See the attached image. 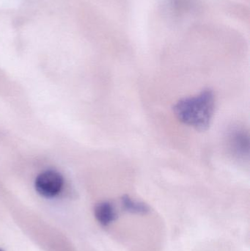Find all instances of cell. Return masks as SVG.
Masks as SVG:
<instances>
[{"label": "cell", "instance_id": "obj_4", "mask_svg": "<svg viewBox=\"0 0 250 251\" xmlns=\"http://www.w3.org/2000/svg\"><path fill=\"white\" fill-rule=\"evenodd\" d=\"M95 217L100 224L107 226L115 221L117 218L115 209L113 203L110 201H102L95 206Z\"/></svg>", "mask_w": 250, "mask_h": 251}, {"label": "cell", "instance_id": "obj_5", "mask_svg": "<svg viewBox=\"0 0 250 251\" xmlns=\"http://www.w3.org/2000/svg\"><path fill=\"white\" fill-rule=\"evenodd\" d=\"M122 205L126 212L137 215H146L150 212V208L148 205L142 202L136 201L131 199L129 196H123L121 199Z\"/></svg>", "mask_w": 250, "mask_h": 251}, {"label": "cell", "instance_id": "obj_6", "mask_svg": "<svg viewBox=\"0 0 250 251\" xmlns=\"http://www.w3.org/2000/svg\"><path fill=\"white\" fill-rule=\"evenodd\" d=\"M0 251H1V249H0Z\"/></svg>", "mask_w": 250, "mask_h": 251}, {"label": "cell", "instance_id": "obj_1", "mask_svg": "<svg viewBox=\"0 0 250 251\" xmlns=\"http://www.w3.org/2000/svg\"><path fill=\"white\" fill-rule=\"evenodd\" d=\"M215 110V95L205 89L193 97L179 100L173 107L177 119L183 125L198 131H206L211 125Z\"/></svg>", "mask_w": 250, "mask_h": 251}, {"label": "cell", "instance_id": "obj_2", "mask_svg": "<svg viewBox=\"0 0 250 251\" xmlns=\"http://www.w3.org/2000/svg\"><path fill=\"white\" fill-rule=\"evenodd\" d=\"M35 185L40 195L44 197L52 198L57 196L62 190L63 178L56 171H44L37 177Z\"/></svg>", "mask_w": 250, "mask_h": 251}, {"label": "cell", "instance_id": "obj_3", "mask_svg": "<svg viewBox=\"0 0 250 251\" xmlns=\"http://www.w3.org/2000/svg\"><path fill=\"white\" fill-rule=\"evenodd\" d=\"M229 147L239 159L248 161L250 158V134L245 128H235L229 134Z\"/></svg>", "mask_w": 250, "mask_h": 251}]
</instances>
